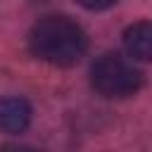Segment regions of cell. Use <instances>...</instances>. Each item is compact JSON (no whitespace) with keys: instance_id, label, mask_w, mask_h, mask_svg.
<instances>
[{"instance_id":"5","label":"cell","mask_w":152,"mask_h":152,"mask_svg":"<svg viewBox=\"0 0 152 152\" xmlns=\"http://www.w3.org/2000/svg\"><path fill=\"white\" fill-rule=\"evenodd\" d=\"M81 7H86V10H93V12H97V10H107V7H112L116 0H76Z\"/></svg>"},{"instance_id":"3","label":"cell","mask_w":152,"mask_h":152,"mask_svg":"<svg viewBox=\"0 0 152 152\" xmlns=\"http://www.w3.org/2000/svg\"><path fill=\"white\" fill-rule=\"evenodd\" d=\"M31 124V104L24 97H0V131L24 133Z\"/></svg>"},{"instance_id":"2","label":"cell","mask_w":152,"mask_h":152,"mask_svg":"<svg viewBox=\"0 0 152 152\" xmlns=\"http://www.w3.org/2000/svg\"><path fill=\"white\" fill-rule=\"evenodd\" d=\"M93 88L109 100H121L135 95L142 86V74L133 66V62L124 59L121 55H102L90 69Z\"/></svg>"},{"instance_id":"1","label":"cell","mask_w":152,"mask_h":152,"mask_svg":"<svg viewBox=\"0 0 152 152\" xmlns=\"http://www.w3.org/2000/svg\"><path fill=\"white\" fill-rule=\"evenodd\" d=\"M28 48L33 57L55 66H74L88 50L86 31L69 17H43L28 33Z\"/></svg>"},{"instance_id":"4","label":"cell","mask_w":152,"mask_h":152,"mask_svg":"<svg viewBox=\"0 0 152 152\" xmlns=\"http://www.w3.org/2000/svg\"><path fill=\"white\" fill-rule=\"evenodd\" d=\"M124 48L138 62H152V21H138L124 31Z\"/></svg>"}]
</instances>
